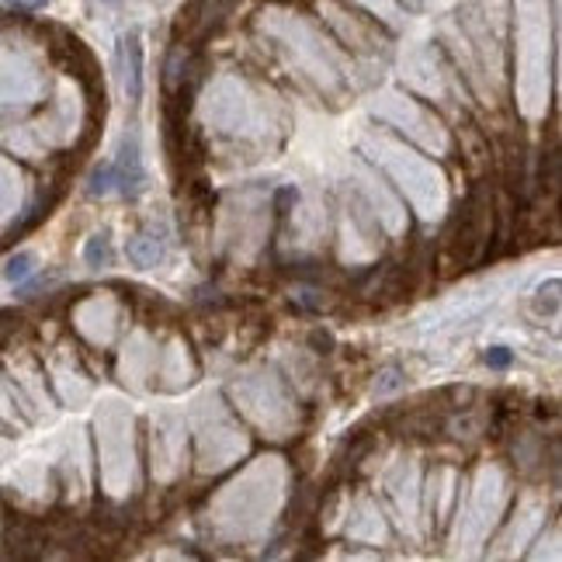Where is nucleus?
I'll use <instances>...</instances> for the list:
<instances>
[{"mask_svg":"<svg viewBox=\"0 0 562 562\" xmlns=\"http://www.w3.org/2000/svg\"><path fill=\"white\" fill-rule=\"evenodd\" d=\"M101 4H119V0H101Z\"/></svg>","mask_w":562,"mask_h":562,"instance_id":"obj_9","label":"nucleus"},{"mask_svg":"<svg viewBox=\"0 0 562 562\" xmlns=\"http://www.w3.org/2000/svg\"><path fill=\"white\" fill-rule=\"evenodd\" d=\"M4 4H14V8H25V11H38V8H46L49 0H4Z\"/></svg>","mask_w":562,"mask_h":562,"instance_id":"obj_8","label":"nucleus"},{"mask_svg":"<svg viewBox=\"0 0 562 562\" xmlns=\"http://www.w3.org/2000/svg\"><path fill=\"white\" fill-rule=\"evenodd\" d=\"M112 170H115L119 194H125V199H136V194L146 188V170L139 160V136L136 133L122 136V146H119V157L112 160Z\"/></svg>","mask_w":562,"mask_h":562,"instance_id":"obj_1","label":"nucleus"},{"mask_svg":"<svg viewBox=\"0 0 562 562\" xmlns=\"http://www.w3.org/2000/svg\"><path fill=\"white\" fill-rule=\"evenodd\" d=\"M128 261L136 268H154L164 261V240L157 236V229H143L128 240Z\"/></svg>","mask_w":562,"mask_h":562,"instance_id":"obj_3","label":"nucleus"},{"mask_svg":"<svg viewBox=\"0 0 562 562\" xmlns=\"http://www.w3.org/2000/svg\"><path fill=\"white\" fill-rule=\"evenodd\" d=\"M32 271H35V257L32 254H14L8 261V268H4V278L8 281H25Z\"/></svg>","mask_w":562,"mask_h":562,"instance_id":"obj_5","label":"nucleus"},{"mask_svg":"<svg viewBox=\"0 0 562 562\" xmlns=\"http://www.w3.org/2000/svg\"><path fill=\"white\" fill-rule=\"evenodd\" d=\"M119 53H122V70H125V94H128V101L136 104L143 98V46H139V32L122 35Z\"/></svg>","mask_w":562,"mask_h":562,"instance_id":"obj_2","label":"nucleus"},{"mask_svg":"<svg viewBox=\"0 0 562 562\" xmlns=\"http://www.w3.org/2000/svg\"><path fill=\"white\" fill-rule=\"evenodd\" d=\"M510 361H514V355L507 348H490L486 351V364H490V369H507Z\"/></svg>","mask_w":562,"mask_h":562,"instance_id":"obj_7","label":"nucleus"},{"mask_svg":"<svg viewBox=\"0 0 562 562\" xmlns=\"http://www.w3.org/2000/svg\"><path fill=\"white\" fill-rule=\"evenodd\" d=\"M400 385H403V379H400V369H385V372L379 375V382H375V396H389V393H396Z\"/></svg>","mask_w":562,"mask_h":562,"instance_id":"obj_6","label":"nucleus"},{"mask_svg":"<svg viewBox=\"0 0 562 562\" xmlns=\"http://www.w3.org/2000/svg\"><path fill=\"white\" fill-rule=\"evenodd\" d=\"M83 261H88L91 268H108L112 265V244H108V236L98 233L88 240V247H83Z\"/></svg>","mask_w":562,"mask_h":562,"instance_id":"obj_4","label":"nucleus"}]
</instances>
